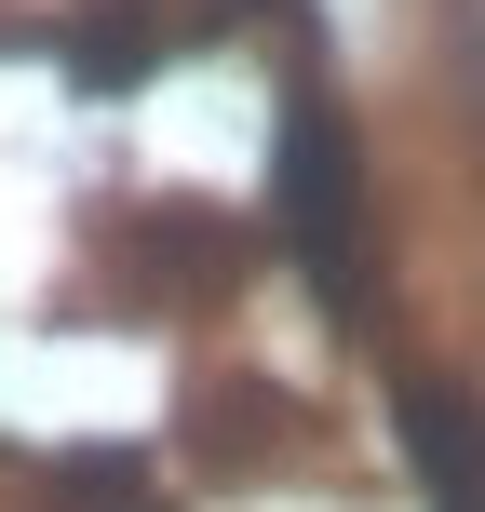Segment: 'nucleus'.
I'll return each mask as SVG.
<instances>
[{
    "label": "nucleus",
    "mask_w": 485,
    "mask_h": 512,
    "mask_svg": "<svg viewBox=\"0 0 485 512\" xmlns=\"http://www.w3.org/2000/svg\"><path fill=\"white\" fill-rule=\"evenodd\" d=\"M405 432H418V486L432 512H485V432L459 391H405Z\"/></svg>",
    "instance_id": "nucleus-2"
},
{
    "label": "nucleus",
    "mask_w": 485,
    "mask_h": 512,
    "mask_svg": "<svg viewBox=\"0 0 485 512\" xmlns=\"http://www.w3.org/2000/svg\"><path fill=\"white\" fill-rule=\"evenodd\" d=\"M283 230H297L310 256V283H351V162H337V122H324V95H297L283 108Z\"/></svg>",
    "instance_id": "nucleus-1"
}]
</instances>
